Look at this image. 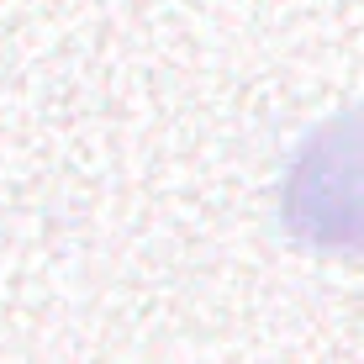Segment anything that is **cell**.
<instances>
[{
  "label": "cell",
  "mask_w": 364,
  "mask_h": 364,
  "mask_svg": "<svg viewBox=\"0 0 364 364\" xmlns=\"http://www.w3.org/2000/svg\"><path fill=\"white\" fill-rule=\"evenodd\" d=\"M285 232L322 254H364V111L322 122L280 185Z\"/></svg>",
  "instance_id": "1"
}]
</instances>
